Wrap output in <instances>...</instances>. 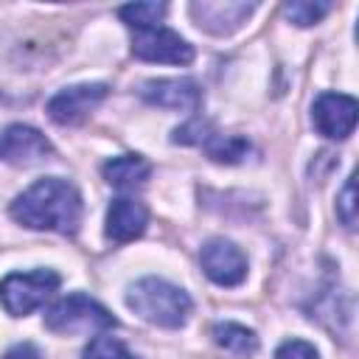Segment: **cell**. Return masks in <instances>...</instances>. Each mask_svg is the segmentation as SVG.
Instances as JSON below:
<instances>
[{
    "label": "cell",
    "mask_w": 359,
    "mask_h": 359,
    "mask_svg": "<svg viewBox=\"0 0 359 359\" xmlns=\"http://www.w3.org/2000/svg\"><path fill=\"white\" fill-rule=\"evenodd\" d=\"M8 216L28 230L73 236L84 216L81 194L62 177H42L8 205Z\"/></svg>",
    "instance_id": "obj_1"
},
{
    "label": "cell",
    "mask_w": 359,
    "mask_h": 359,
    "mask_svg": "<svg viewBox=\"0 0 359 359\" xmlns=\"http://www.w3.org/2000/svg\"><path fill=\"white\" fill-rule=\"evenodd\" d=\"M126 306L146 323L160 328H182L191 317L194 300L185 289L163 280V278H140L126 289Z\"/></svg>",
    "instance_id": "obj_2"
},
{
    "label": "cell",
    "mask_w": 359,
    "mask_h": 359,
    "mask_svg": "<svg viewBox=\"0 0 359 359\" xmlns=\"http://www.w3.org/2000/svg\"><path fill=\"white\" fill-rule=\"evenodd\" d=\"M118 325V317H112V311L107 306H101L98 300L73 292L62 300H56L48 311H45V328L53 334H101Z\"/></svg>",
    "instance_id": "obj_3"
},
{
    "label": "cell",
    "mask_w": 359,
    "mask_h": 359,
    "mask_svg": "<svg viewBox=\"0 0 359 359\" xmlns=\"http://www.w3.org/2000/svg\"><path fill=\"white\" fill-rule=\"evenodd\" d=\"M62 278L53 269H31V272H11L0 280V303L11 317H25L39 309L56 289Z\"/></svg>",
    "instance_id": "obj_4"
},
{
    "label": "cell",
    "mask_w": 359,
    "mask_h": 359,
    "mask_svg": "<svg viewBox=\"0 0 359 359\" xmlns=\"http://www.w3.org/2000/svg\"><path fill=\"white\" fill-rule=\"evenodd\" d=\"M132 53L143 62H157V65H191L194 62V45L165 25L135 31Z\"/></svg>",
    "instance_id": "obj_5"
},
{
    "label": "cell",
    "mask_w": 359,
    "mask_h": 359,
    "mask_svg": "<svg viewBox=\"0 0 359 359\" xmlns=\"http://www.w3.org/2000/svg\"><path fill=\"white\" fill-rule=\"evenodd\" d=\"M107 93H109V87L101 84V81L73 84V87L59 90V93L48 101L45 112H48V118H50L53 123H59V126H79V123L87 121L90 112L107 98Z\"/></svg>",
    "instance_id": "obj_6"
},
{
    "label": "cell",
    "mask_w": 359,
    "mask_h": 359,
    "mask_svg": "<svg viewBox=\"0 0 359 359\" xmlns=\"http://www.w3.org/2000/svg\"><path fill=\"white\" fill-rule=\"evenodd\" d=\"M53 154L50 140L28 123H8L0 129V160L17 168L39 165Z\"/></svg>",
    "instance_id": "obj_7"
},
{
    "label": "cell",
    "mask_w": 359,
    "mask_h": 359,
    "mask_svg": "<svg viewBox=\"0 0 359 359\" xmlns=\"http://www.w3.org/2000/svg\"><path fill=\"white\" fill-rule=\"evenodd\" d=\"M359 118L356 98L345 93H320L311 104V123L328 140H345Z\"/></svg>",
    "instance_id": "obj_8"
},
{
    "label": "cell",
    "mask_w": 359,
    "mask_h": 359,
    "mask_svg": "<svg viewBox=\"0 0 359 359\" xmlns=\"http://www.w3.org/2000/svg\"><path fill=\"white\" fill-rule=\"evenodd\" d=\"M199 264L216 286H238L247 278V255L230 238H210L199 250Z\"/></svg>",
    "instance_id": "obj_9"
},
{
    "label": "cell",
    "mask_w": 359,
    "mask_h": 359,
    "mask_svg": "<svg viewBox=\"0 0 359 359\" xmlns=\"http://www.w3.org/2000/svg\"><path fill=\"white\" fill-rule=\"evenodd\" d=\"M194 22L213 34V36H227L233 31H238L247 17L255 11V3H244V0H194L188 6Z\"/></svg>",
    "instance_id": "obj_10"
},
{
    "label": "cell",
    "mask_w": 359,
    "mask_h": 359,
    "mask_svg": "<svg viewBox=\"0 0 359 359\" xmlns=\"http://www.w3.org/2000/svg\"><path fill=\"white\" fill-rule=\"evenodd\" d=\"M140 98L174 112H196L202 107V90L194 79H149L140 84Z\"/></svg>",
    "instance_id": "obj_11"
},
{
    "label": "cell",
    "mask_w": 359,
    "mask_h": 359,
    "mask_svg": "<svg viewBox=\"0 0 359 359\" xmlns=\"http://www.w3.org/2000/svg\"><path fill=\"white\" fill-rule=\"evenodd\" d=\"M149 227V208L140 199L132 196H118L109 202L107 210V238H112L115 244H126L135 241L146 233Z\"/></svg>",
    "instance_id": "obj_12"
},
{
    "label": "cell",
    "mask_w": 359,
    "mask_h": 359,
    "mask_svg": "<svg viewBox=\"0 0 359 359\" xmlns=\"http://www.w3.org/2000/svg\"><path fill=\"white\" fill-rule=\"evenodd\" d=\"M104 180L112 185V188H121V191H135L140 185L149 182L151 177V163L140 154H121V157H112L104 163L101 168Z\"/></svg>",
    "instance_id": "obj_13"
},
{
    "label": "cell",
    "mask_w": 359,
    "mask_h": 359,
    "mask_svg": "<svg viewBox=\"0 0 359 359\" xmlns=\"http://www.w3.org/2000/svg\"><path fill=\"white\" fill-rule=\"evenodd\" d=\"M210 337L219 348L230 351V353H238V356H247V353H255L258 351V334L241 323H216L210 328Z\"/></svg>",
    "instance_id": "obj_14"
},
{
    "label": "cell",
    "mask_w": 359,
    "mask_h": 359,
    "mask_svg": "<svg viewBox=\"0 0 359 359\" xmlns=\"http://www.w3.org/2000/svg\"><path fill=\"white\" fill-rule=\"evenodd\" d=\"M202 146H205V151H208V157L213 163H224V165H236V163H241L250 154V140L241 137V135L213 132Z\"/></svg>",
    "instance_id": "obj_15"
},
{
    "label": "cell",
    "mask_w": 359,
    "mask_h": 359,
    "mask_svg": "<svg viewBox=\"0 0 359 359\" xmlns=\"http://www.w3.org/2000/svg\"><path fill=\"white\" fill-rule=\"evenodd\" d=\"M165 11H168L165 3H129V6H121V8H118V17H121L129 28L140 31V28H154V25H160L163 17H165Z\"/></svg>",
    "instance_id": "obj_16"
},
{
    "label": "cell",
    "mask_w": 359,
    "mask_h": 359,
    "mask_svg": "<svg viewBox=\"0 0 359 359\" xmlns=\"http://www.w3.org/2000/svg\"><path fill=\"white\" fill-rule=\"evenodd\" d=\"M84 359H137L118 337H109V334H98L87 342L84 348Z\"/></svg>",
    "instance_id": "obj_17"
},
{
    "label": "cell",
    "mask_w": 359,
    "mask_h": 359,
    "mask_svg": "<svg viewBox=\"0 0 359 359\" xmlns=\"http://www.w3.org/2000/svg\"><path fill=\"white\" fill-rule=\"evenodd\" d=\"M334 6L331 3H306V0H294V3H286L283 6V14L289 22L300 25V28H309V25H317Z\"/></svg>",
    "instance_id": "obj_18"
},
{
    "label": "cell",
    "mask_w": 359,
    "mask_h": 359,
    "mask_svg": "<svg viewBox=\"0 0 359 359\" xmlns=\"http://www.w3.org/2000/svg\"><path fill=\"white\" fill-rule=\"evenodd\" d=\"M213 132L216 129H213V123L208 118H191L188 123H182V126L174 129L171 140L174 143H182V146H202Z\"/></svg>",
    "instance_id": "obj_19"
},
{
    "label": "cell",
    "mask_w": 359,
    "mask_h": 359,
    "mask_svg": "<svg viewBox=\"0 0 359 359\" xmlns=\"http://www.w3.org/2000/svg\"><path fill=\"white\" fill-rule=\"evenodd\" d=\"M337 216L348 230L356 227V182H353V177H348V182L337 199Z\"/></svg>",
    "instance_id": "obj_20"
},
{
    "label": "cell",
    "mask_w": 359,
    "mask_h": 359,
    "mask_svg": "<svg viewBox=\"0 0 359 359\" xmlns=\"http://www.w3.org/2000/svg\"><path fill=\"white\" fill-rule=\"evenodd\" d=\"M275 359H320V353L306 339H286L283 345H278Z\"/></svg>",
    "instance_id": "obj_21"
},
{
    "label": "cell",
    "mask_w": 359,
    "mask_h": 359,
    "mask_svg": "<svg viewBox=\"0 0 359 359\" xmlns=\"http://www.w3.org/2000/svg\"><path fill=\"white\" fill-rule=\"evenodd\" d=\"M0 359H42V356H39V351H36L31 342H20V345L8 348Z\"/></svg>",
    "instance_id": "obj_22"
}]
</instances>
